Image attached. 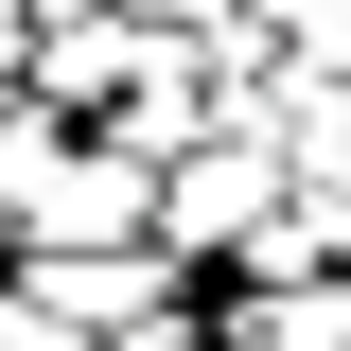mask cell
<instances>
[{"mask_svg": "<svg viewBox=\"0 0 351 351\" xmlns=\"http://www.w3.org/2000/svg\"><path fill=\"white\" fill-rule=\"evenodd\" d=\"M228 211H263V141H246V158H211L193 193H176V228H228Z\"/></svg>", "mask_w": 351, "mask_h": 351, "instance_id": "obj_1", "label": "cell"}]
</instances>
